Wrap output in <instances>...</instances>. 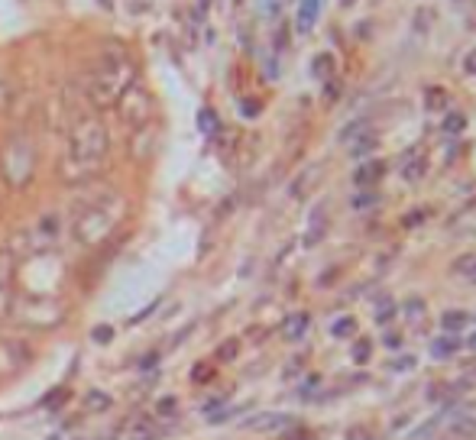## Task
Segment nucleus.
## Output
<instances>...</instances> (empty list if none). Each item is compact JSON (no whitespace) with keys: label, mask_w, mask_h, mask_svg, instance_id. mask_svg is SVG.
I'll return each mask as SVG.
<instances>
[{"label":"nucleus","mask_w":476,"mask_h":440,"mask_svg":"<svg viewBox=\"0 0 476 440\" xmlns=\"http://www.w3.org/2000/svg\"><path fill=\"white\" fill-rule=\"evenodd\" d=\"M463 126H467V117H463V113H447V120H444V133H460Z\"/></svg>","instance_id":"b1692460"},{"label":"nucleus","mask_w":476,"mask_h":440,"mask_svg":"<svg viewBox=\"0 0 476 440\" xmlns=\"http://www.w3.org/2000/svg\"><path fill=\"white\" fill-rule=\"evenodd\" d=\"M308 327H311V314L308 311H298V314L285 317V324H282V337H285L288 343H298L301 337L308 334Z\"/></svg>","instance_id":"6e6552de"},{"label":"nucleus","mask_w":476,"mask_h":440,"mask_svg":"<svg viewBox=\"0 0 476 440\" xmlns=\"http://www.w3.org/2000/svg\"><path fill=\"white\" fill-rule=\"evenodd\" d=\"M425 168H427V162H425V155L415 149V153H408L405 159H402V175H405L408 182H418L421 175H425Z\"/></svg>","instance_id":"4468645a"},{"label":"nucleus","mask_w":476,"mask_h":440,"mask_svg":"<svg viewBox=\"0 0 476 440\" xmlns=\"http://www.w3.org/2000/svg\"><path fill=\"white\" fill-rule=\"evenodd\" d=\"M113 340V327L111 324H98V327L91 330V343H111Z\"/></svg>","instance_id":"393cba45"},{"label":"nucleus","mask_w":476,"mask_h":440,"mask_svg":"<svg viewBox=\"0 0 476 440\" xmlns=\"http://www.w3.org/2000/svg\"><path fill=\"white\" fill-rule=\"evenodd\" d=\"M120 201V195L107 198V201L94 204V208L75 210V237L84 246H101L113 230H117L120 214H113V204Z\"/></svg>","instance_id":"7ed1b4c3"},{"label":"nucleus","mask_w":476,"mask_h":440,"mask_svg":"<svg viewBox=\"0 0 476 440\" xmlns=\"http://www.w3.org/2000/svg\"><path fill=\"white\" fill-rule=\"evenodd\" d=\"M353 334H357V317H350V314L337 317V321L330 324V337H337V340H350Z\"/></svg>","instance_id":"dca6fc26"},{"label":"nucleus","mask_w":476,"mask_h":440,"mask_svg":"<svg viewBox=\"0 0 476 440\" xmlns=\"http://www.w3.org/2000/svg\"><path fill=\"white\" fill-rule=\"evenodd\" d=\"M10 101H14V84L0 78V113H4V111L10 107Z\"/></svg>","instance_id":"a878e982"},{"label":"nucleus","mask_w":476,"mask_h":440,"mask_svg":"<svg viewBox=\"0 0 476 440\" xmlns=\"http://www.w3.org/2000/svg\"><path fill=\"white\" fill-rule=\"evenodd\" d=\"M383 175H385V162L370 159V162H363V165L353 172V185H357V188H370V185H376Z\"/></svg>","instance_id":"1a4fd4ad"},{"label":"nucleus","mask_w":476,"mask_h":440,"mask_svg":"<svg viewBox=\"0 0 476 440\" xmlns=\"http://www.w3.org/2000/svg\"><path fill=\"white\" fill-rule=\"evenodd\" d=\"M353 359H357V363H366V359H370V343L360 340V347L353 349Z\"/></svg>","instance_id":"2f4dec72"},{"label":"nucleus","mask_w":476,"mask_h":440,"mask_svg":"<svg viewBox=\"0 0 476 440\" xmlns=\"http://www.w3.org/2000/svg\"><path fill=\"white\" fill-rule=\"evenodd\" d=\"M393 369H399V372H408V369H415V357H405V359H399V363H395Z\"/></svg>","instance_id":"f704fd0d"},{"label":"nucleus","mask_w":476,"mask_h":440,"mask_svg":"<svg viewBox=\"0 0 476 440\" xmlns=\"http://www.w3.org/2000/svg\"><path fill=\"white\" fill-rule=\"evenodd\" d=\"M470 324V314L467 311H447V314L441 317V327L447 330V334H454V330H463Z\"/></svg>","instance_id":"a211bd4d"},{"label":"nucleus","mask_w":476,"mask_h":440,"mask_svg":"<svg viewBox=\"0 0 476 440\" xmlns=\"http://www.w3.org/2000/svg\"><path fill=\"white\" fill-rule=\"evenodd\" d=\"M156 307H159V301H149V305L143 307V311H136V314L130 317V321H126V324H130V327H133V324H143V321H146V317H149V314H153V311H156Z\"/></svg>","instance_id":"c85d7f7f"},{"label":"nucleus","mask_w":476,"mask_h":440,"mask_svg":"<svg viewBox=\"0 0 476 440\" xmlns=\"http://www.w3.org/2000/svg\"><path fill=\"white\" fill-rule=\"evenodd\" d=\"M366 120H357V123H350V126H343L340 130V143H350V140H357V136H363L366 133Z\"/></svg>","instance_id":"5701e85b"},{"label":"nucleus","mask_w":476,"mask_h":440,"mask_svg":"<svg viewBox=\"0 0 476 440\" xmlns=\"http://www.w3.org/2000/svg\"><path fill=\"white\" fill-rule=\"evenodd\" d=\"M425 217H427V210H412V214H408L405 220H402V224H405V227H418L421 220H425Z\"/></svg>","instance_id":"473e14b6"},{"label":"nucleus","mask_w":476,"mask_h":440,"mask_svg":"<svg viewBox=\"0 0 476 440\" xmlns=\"http://www.w3.org/2000/svg\"><path fill=\"white\" fill-rule=\"evenodd\" d=\"M373 201H376L373 195H363V198H357V201H353V208H366V204H373Z\"/></svg>","instance_id":"e433bc0d"},{"label":"nucleus","mask_w":476,"mask_h":440,"mask_svg":"<svg viewBox=\"0 0 476 440\" xmlns=\"http://www.w3.org/2000/svg\"><path fill=\"white\" fill-rule=\"evenodd\" d=\"M457 349H460V337H437V340H431V357L435 359L454 357Z\"/></svg>","instance_id":"2eb2a0df"},{"label":"nucleus","mask_w":476,"mask_h":440,"mask_svg":"<svg viewBox=\"0 0 476 440\" xmlns=\"http://www.w3.org/2000/svg\"><path fill=\"white\" fill-rule=\"evenodd\" d=\"M376 136L373 133H363V136H357V140H353V146H350V153L353 155H366V153H373V149H376Z\"/></svg>","instance_id":"412c9836"},{"label":"nucleus","mask_w":476,"mask_h":440,"mask_svg":"<svg viewBox=\"0 0 476 440\" xmlns=\"http://www.w3.org/2000/svg\"><path fill=\"white\" fill-rule=\"evenodd\" d=\"M340 98V81L337 78H328L324 81V101H337Z\"/></svg>","instance_id":"c756f323"},{"label":"nucleus","mask_w":476,"mask_h":440,"mask_svg":"<svg viewBox=\"0 0 476 440\" xmlns=\"http://www.w3.org/2000/svg\"><path fill=\"white\" fill-rule=\"evenodd\" d=\"M405 317L415 324V327H418V324H421V317H425V301H421V298L405 301Z\"/></svg>","instance_id":"4be33fe9"},{"label":"nucleus","mask_w":476,"mask_h":440,"mask_svg":"<svg viewBox=\"0 0 476 440\" xmlns=\"http://www.w3.org/2000/svg\"><path fill=\"white\" fill-rule=\"evenodd\" d=\"M111 153V133L101 117H81L75 120L69 136V153L59 165V178L65 185H88L94 182L104 168V159Z\"/></svg>","instance_id":"f257e3e1"},{"label":"nucleus","mask_w":476,"mask_h":440,"mask_svg":"<svg viewBox=\"0 0 476 440\" xmlns=\"http://www.w3.org/2000/svg\"><path fill=\"white\" fill-rule=\"evenodd\" d=\"M107 408H113V395H111V392L94 389V392H88V395L81 399V411L84 414H104Z\"/></svg>","instance_id":"9d476101"},{"label":"nucleus","mask_w":476,"mask_h":440,"mask_svg":"<svg viewBox=\"0 0 476 440\" xmlns=\"http://www.w3.org/2000/svg\"><path fill=\"white\" fill-rule=\"evenodd\" d=\"M395 317V305L393 301H383V307H376V324H389Z\"/></svg>","instance_id":"bb28decb"},{"label":"nucleus","mask_w":476,"mask_h":440,"mask_svg":"<svg viewBox=\"0 0 476 440\" xmlns=\"http://www.w3.org/2000/svg\"><path fill=\"white\" fill-rule=\"evenodd\" d=\"M454 269H457L460 275H470V272L476 269V256H460V259L454 262Z\"/></svg>","instance_id":"cd10ccee"},{"label":"nucleus","mask_w":476,"mask_h":440,"mask_svg":"<svg viewBox=\"0 0 476 440\" xmlns=\"http://www.w3.org/2000/svg\"><path fill=\"white\" fill-rule=\"evenodd\" d=\"M447 104H450V98H447L444 88H427V91H425V107H427V111H447Z\"/></svg>","instance_id":"f3484780"},{"label":"nucleus","mask_w":476,"mask_h":440,"mask_svg":"<svg viewBox=\"0 0 476 440\" xmlns=\"http://www.w3.org/2000/svg\"><path fill=\"white\" fill-rule=\"evenodd\" d=\"M311 71H315L318 78H324V81H328V78H334V56L321 52V56H318L315 62H311Z\"/></svg>","instance_id":"6ab92c4d"},{"label":"nucleus","mask_w":476,"mask_h":440,"mask_svg":"<svg viewBox=\"0 0 476 440\" xmlns=\"http://www.w3.org/2000/svg\"><path fill=\"white\" fill-rule=\"evenodd\" d=\"M136 81V71H133V62L126 58L123 49H113L98 68L91 71L88 78V104L94 111H107L120 101V94Z\"/></svg>","instance_id":"f03ea898"},{"label":"nucleus","mask_w":476,"mask_h":440,"mask_svg":"<svg viewBox=\"0 0 476 440\" xmlns=\"http://www.w3.org/2000/svg\"><path fill=\"white\" fill-rule=\"evenodd\" d=\"M218 113H214V111H211V107H204V111L201 113H198V130H201V133H218Z\"/></svg>","instance_id":"aec40b11"},{"label":"nucleus","mask_w":476,"mask_h":440,"mask_svg":"<svg viewBox=\"0 0 476 440\" xmlns=\"http://www.w3.org/2000/svg\"><path fill=\"white\" fill-rule=\"evenodd\" d=\"M470 279H473V282H476V269H473V272H470Z\"/></svg>","instance_id":"58836bf2"},{"label":"nucleus","mask_w":476,"mask_h":440,"mask_svg":"<svg viewBox=\"0 0 476 440\" xmlns=\"http://www.w3.org/2000/svg\"><path fill=\"white\" fill-rule=\"evenodd\" d=\"M14 321L33 330H52L65 321V307L52 298H29V301H14Z\"/></svg>","instance_id":"39448f33"},{"label":"nucleus","mask_w":476,"mask_h":440,"mask_svg":"<svg viewBox=\"0 0 476 440\" xmlns=\"http://www.w3.org/2000/svg\"><path fill=\"white\" fill-rule=\"evenodd\" d=\"M14 288H10V269H0V321H10L14 314Z\"/></svg>","instance_id":"9b49d317"},{"label":"nucleus","mask_w":476,"mask_h":440,"mask_svg":"<svg viewBox=\"0 0 476 440\" xmlns=\"http://www.w3.org/2000/svg\"><path fill=\"white\" fill-rule=\"evenodd\" d=\"M237 353H240V343H237V340H227L224 347L218 349V359H233Z\"/></svg>","instance_id":"7c9ffc66"},{"label":"nucleus","mask_w":476,"mask_h":440,"mask_svg":"<svg viewBox=\"0 0 476 440\" xmlns=\"http://www.w3.org/2000/svg\"><path fill=\"white\" fill-rule=\"evenodd\" d=\"M113 107H117L120 120H123L126 126H133V130H140V126H146L149 120H153V94L136 81L120 94V101Z\"/></svg>","instance_id":"423d86ee"},{"label":"nucleus","mask_w":476,"mask_h":440,"mask_svg":"<svg viewBox=\"0 0 476 440\" xmlns=\"http://www.w3.org/2000/svg\"><path fill=\"white\" fill-rule=\"evenodd\" d=\"M237 4H240V0H237Z\"/></svg>","instance_id":"ea45409f"},{"label":"nucleus","mask_w":476,"mask_h":440,"mask_svg":"<svg viewBox=\"0 0 476 440\" xmlns=\"http://www.w3.org/2000/svg\"><path fill=\"white\" fill-rule=\"evenodd\" d=\"M463 68H467L470 75H476V49L467 52V58H463Z\"/></svg>","instance_id":"72a5a7b5"},{"label":"nucleus","mask_w":476,"mask_h":440,"mask_svg":"<svg viewBox=\"0 0 476 440\" xmlns=\"http://www.w3.org/2000/svg\"><path fill=\"white\" fill-rule=\"evenodd\" d=\"M470 347H473V349H476V337H473V340H470Z\"/></svg>","instance_id":"4c0bfd02"},{"label":"nucleus","mask_w":476,"mask_h":440,"mask_svg":"<svg viewBox=\"0 0 476 440\" xmlns=\"http://www.w3.org/2000/svg\"><path fill=\"white\" fill-rule=\"evenodd\" d=\"M33 172H36L33 140H26V136H14V140L4 146V153H0V175H4V182L14 185V188H23V185L33 178Z\"/></svg>","instance_id":"20e7f679"},{"label":"nucleus","mask_w":476,"mask_h":440,"mask_svg":"<svg viewBox=\"0 0 476 440\" xmlns=\"http://www.w3.org/2000/svg\"><path fill=\"white\" fill-rule=\"evenodd\" d=\"M33 359V349L26 340H16V337H0V379H14Z\"/></svg>","instance_id":"0eeeda50"},{"label":"nucleus","mask_w":476,"mask_h":440,"mask_svg":"<svg viewBox=\"0 0 476 440\" xmlns=\"http://www.w3.org/2000/svg\"><path fill=\"white\" fill-rule=\"evenodd\" d=\"M292 414H259V418L246 421V427L253 431H279V427H292Z\"/></svg>","instance_id":"f8f14e48"},{"label":"nucleus","mask_w":476,"mask_h":440,"mask_svg":"<svg viewBox=\"0 0 476 440\" xmlns=\"http://www.w3.org/2000/svg\"><path fill=\"white\" fill-rule=\"evenodd\" d=\"M315 20H318V0H301V4H298V16H295V29H298L301 36L311 33Z\"/></svg>","instance_id":"ddd939ff"},{"label":"nucleus","mask_w":476,"mask_h":440,"mask_svg":"<svg viewBox=\"0 0 476 440\" xmlns=\"http://www.w3.org/2000/svg\"><path fill=\"white\" fill-rule=\"evenodd\" d=\"M243 113H246V117H256L259 104H256V101H243Z\"/></svg>","instance_id":"c9c22d12"}]
</instances>
